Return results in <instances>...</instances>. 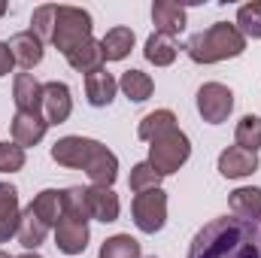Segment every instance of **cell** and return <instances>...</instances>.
Listing matches in <instances>:
<instances>
[{
	"label": "cell",
	"instance_id": "16",
	"mask_svg": "<svg viewBox=\"0 0 261 258\" xmlns=\"http://www.w3.org/2000/svg\"><path fill=\"white\" fill-rule=\"evenodd\" d=\"M18 219H21L18 189L9 183H0V243H9V237H15Z\"/></svg>",
	"mask_w": 261,
	"mask_h": 258
},
{
	"label": "cell",
	"instance_id": "33",
	"mask_svg": "<svg viewBox=\"0 0 261 258\" xmlns=\"http://www.w3.org/2000/svg\"><path fill=\"white\" fill-rule=\"evenodd\" d=\"M12 67H15V58H12L9 46H6V43H0V76L12 73Z\"/></svg>",
	"mask_w": 261,
	"mask_h": 258
},
{
	"label": "cell",
	"instance_id": "5",
	"mask_svg": "<svg viewBox=\"0 0 261 258\" xmlns=\"http://www.w3.org/2000/svg\"><path fill=\"white\" fill-rule=\"evenodd\" d=\"M192 158V143L182 131H170L164 137H158L155 143H149V164L161 173V176H170L176 173L186 161Z\"/></svg>",
	"mask_w": 261,
	"mask_h": 258
},
{
	"label": "cell",
	"instance_id": "31",
	"mask_svg": "<svg viewBox=\"0 0 261 258\" xmlns=\"http://www.w3.org/2000/svg\"><path fill=\"white\" fill-rule=\"evenodd\" d=\"M55 15H58V6H52V3L37 6L34 15H31V31H34L43 43L52 40V34H55Z\"/></svg>",
	"mask_w": 261,
	"mask_h": 258
},
{
	"label": "cell",
	"instance_id": "35",
	"mask_svg": "<svg viewBox=\"0 0 261 258\" xmlns=\"http://www.w3.org/2000/svg\"><path fill=\"white\" fill-rule=\"evenodd\" d=\"M3 15H6V3L0 0V18H3Z\"/></svg>",
	"mask_w": 261,
	"mask_h": 258
},
{
	"label": "cell",
	"instance_id": "25",
	"mask_svg": "<svg viewBox=\"0 0 261 258\" xmlns=\"http://www.w3.org/2000/svg\"><path fill=\"white\" fill-rule=\"evenodd\" d=\"M31 210L49 225V228H55L58 222H61V216H64V207H61V192L58 189H43V192L37 194L34 200H31Z\"/></svg>",
	"mask_w": 261,
	"mask_h": 258
},
{
	"label": "cell",
	"instance_id": "34",
	"mask_svg": "<svg viewBox=\"0 0 261 258\" xmlns=\"http://www.w3.org/2000/svg\"><path fill=\"white\" fill-rule=\"evenodd\" d=\"M18 258H43V255H37V252H24V255H18Z\"/></svg>",
	"mask_w": 261,
	"mask_h": 258
},
{
	"label": "cell",
	"instance_id": "28",
	"mask_svg": "<svg viewBox=\"0 0 261 258\" xmlns=\"http://www.w3.org/2000/svg\"><path fill=\"white\" fill-rule=\"evenodd\" d=\"M234 24L246 40H261V0H252L246 6H240Z\"/></svg>",
	"mask_w": 261,
	"mask_h": 258
},
{
	"label": "cell",
	"instance_id": "23",
	"mask_svg": "<svg viewBox=\"0 0 261 258\" xmlns=\"http://www.w3.org/2000/svg\"><path fill=\"white\" fill-rule=\"evenodd\" d=\"M67 64L73 67L76 73H94V70H103V52H100V40H88L82 43L79 49H73L67 55Z\"/></svg>",
	"mask_w": 261,
	"mask_h": 258
},
{
	"label": "cell",
	"instance_id": "13",
	"mask_svg": "<svg viewBox=\"0 0 261 258\" xmlns=\"http://www.w3.org/2000/svg\"><path fill=\"white\" fill-rule=\"evenodd\" d=\"M6 46H9L15 64H21L24 70H34V67L43 61V40H40L34 31H18V34H12Z\"/></svg>",
	"mask_w": 261,
	"mask_h": 258
},
{
	"label": "cell",
	"instance_id": "36",
	"mask_svg": "<svg viewBox=\"0 0 261 258\" xmlns=\"http://www.w3.org/2000/svg\"><path fill=\"white\" fill-rule=\"evenodd\" d=\"M0 258H12V255H9V252H3V249H0Z\"/></svg>",
	"mask_w": 261,
	"mask_h": 258
},
{
	"label": "cell",
	"instance_id": "9",
	"mask_svg": "<svg viewBox=\"0 0 261 258\" xmlns=\"http://www.w3.org/2000/svg\"><path fill=\"white\" fill-rule=\"evenodd\" d=\"M88 237H91L88 234V222L61 216V222L55 225V246L64 255H82L88 249Z\"/></svg>",
	"mask_w": 261,
	"mask_h": 258
},
{
	"label": "cell",
	"instance_id": "26",
	"mask_svg": "<svg viewBox=\"0 0 261 258\" xmlns=\"http://www.w3.org/2000/svg\"><path fill=\"white\" fill-rule=\"evenodd\" d=\"M97 258H143V249L130 234H116V237L103 240Z\"/></svg>",
	"mask_w": 261,
	"mask_h": 258
},
{
	"label": "cell",
	"instance_id": "7",
	"mask_svg": "<svg viewBox=\"0 0 261 258\" xmlns=\"http://www.w3.org/2000/svg\"><path fill=\"white\" fill-rule=\"evenodd\" d=\"M197 113L206 125H222L228 122L231 110H234V91L222 82H206L197 88Z\"/></svg>",
	"mask_w": 261,
	"mask_h": 258
},
{
	"label": "cell",
	"instance_id": "27",
	"mask_svg": "<svg viewBox=\"0 0 261 258\" xmlns=\"http://www.w3.org/2000/svg\"><path fill=\"white\" fill-rule=\"evenodd\" d=\"M161 173L149 164V161H140L130 167V176H128V186L134 194H143V192H152V189H161Z\"/></svg>",
	"mask_w": 261,
	"mask_h": 258
},
{
	"label": "cell",
	"instance_id": "3",
	"mask_svg": "<svg viewBox=\"0 0 261 258\" xmlns=\"http://www.w3.org/2000/svg\"><path fill=\"white\" fill-rule=\"evenodd\" d=\"M246 52V37L231 21H216L206 31H197L186 43V55L195 64H219Z\"/></svg>",
	"mask_w": 261,
	"mask_h": 258
},
{
	"label": "cell",
	"instance_id": "11",
	"mask_svg": "<svg viewBox=\"0 0 261 258\" xmlns=\"http://www.w3.org/2000/svg\"><path fill=\"white\" fill-rule=\"evenodd\" d=\"M258 170V152H246L240 146H228L219 155V173L225 179H243Z\"/></svg>",
	"mask_w": 261,
	"mask_h": 258
},
{
	"label": "cell",
	"instance_id": "20",
	"mask_svg": "<svg viewBox=\"0 0 261 258\" xmlns=\"http://www.w3.org/2000/svg\"><path fill=\"white\" fill-rule=\"evenodd\" d=\"M134 49V31L130 28H110L100 40V52H103V61H125Z\"/></svg>",
	"mask_w": 261,
	"mask_h": 258
},
{
	"label": "cell",
	"instance_id": "15",
	"mask_svg": "<svg viewBox=\"0 0 261 258\" xmlns=\"http://www.w3.org/2000/svg\"><path fill=\"white\" fill-rule=\"evenodd\" d=\"M116 91H119V79L110 73V70H94L85 76V97L91 107H110L116 100Z\"/></svg>",
	"mask_w": 261,
	"mask_h": 258
},
{
	"label": "cell",
	"instance_id": "4",
	"mask_svg": "<svg viewBox=\"0 0 261 258\" xmlns=\"http://www.w3.org/2000/svg\"><path fill=\"white\" fill-rule=\"evenodd\" d=\"M91 15L79 6H58V15H55V34H52V46L61 52V55H70L73 49H79L82 43L91 40Z\"/></svg>",
	"mask_w": 261,
	"mask_h": 258
},
{
	"label": "cell",
	"instance_id": "19",
	"mask_svg": "<svg viewBox=\"0 0 261 258\" xmlns=\"http://www.w3.org/2000/svg\"><path fill=\"white\" fill-rule=\"evenodd\" d=\"M46 234H49V225L28 207V210H21V219H18V231H15V237H18V243L28 249V252H34L37 246H43V240H46Z\"/></svg>",
	"mask_w": 261,
	"mask_h": 258
},
{
	"label": "cell",
	"instance_id": "10",
	"mask_svg": "<svg viewBox=\"0 0 261 258\" xmlns=\"http://www.w3.org/2000/svg\"><path fill=\"white\" fill-rule=\"evenodd\" d=\"M85 203H88V216L97 219V222H103V225L116 222L119 213H122L119 194L113 192V189H107V186H88L85 189Z\"/></svg>",
	"mask_w": 261,
	"mask_h": 258
},
{
	"label": "cell",
	"instance_id": "18",
	"mask_svg": "<svg viewBox=\"0 0 261 258\" xmlns=\"http://www.w3.org/2000/svg\"><path fill=\"white\" fill-rule=\"evenodd\" d=\"M228 207H231V216H237V219L261 222V189H255V186L234 189L228 197Z\"/></svg>",
	"mask_w": 261,
	"mask_h": 258
},
{
	"label": "cell",
	"instance_id": "12",
	"mask_svg": "<svg viewBox=\"0 0 261 258\" xmlns=\"http://www.w3.org/2000/svg\"><path fill=\"white\" fill-rule=\"evenodd\" d=\"M49 131V122L43 119V113H15L12 116V143H18L21 149L37 146Z\"/></svg>",
	"mask_w": 261,
	"mask_h": 258
},
{
	"label": "cell",
	"instance_id": "29",
	"mask_svg": "<svg viewBox=\"0 0 261 258\" xmlns=\"http://www.w3.org/2000/svg\"><path fill=\"white\" fill-rule=\"evenodd\" d=\"M234 140H237L240 149H246V152H258L261 149V119L258 116H243V119L237 122Z\"/></svg>",
	"mask_w": 261,
	"mask_h": 258
},
{
	"label": "cell",
	"instance_id": "2",
	"mask_svg": "<svg viewBox=\"0 0 261 258\" xmlns=\"http://www.w3.org/2000/svg\"><path fill=\"white\" fill-rule=\"evenodd\" d=\"M52 161L70 167V170H85L91 186H107L113 189L116 176H119V158L116 152H110L100 140H91V137H61L55 146H52Z\"/></svg>",
	"mask_w": 261,
	"mask_h": 258
},
{
	"label": "cell",
	"instance_id": "1",
	"mask_svg": "<svg viewBox=\"0 0 261 258\" xmlns=\"http://www.w3.org/2000/svg\"><path fill=\"white\" fill-rule=\"evenodd\" d=\"M186 258H261V222L219 216L192 237Z\"/></svg>",
	"mask_w": 261,
	"mask_h": 258
},
{
	"label": "cell",
	"instance_id": "32",
	"mask_svg": "<svg viewBox=\"0 0 261 258\" xmlns=\"http://www.w3.org/2000/svg\"><path fill=\"white\" fill-rule=\"evenodd\" d=\"M24 149L18 143H0V173H18L24 167Z\"/></svg>",
	"mask_w": 261,
	"mask_h": 258
},
{
	"label": "cell",
	"instance_id": "14",
	"mask_svg": "<svg viewBox=\"0 0 261 258\" xmlns=\"http://www.w3.org/2000/svg\"><path fill=\"white\" fill-rule=\"evenodd\" d=\"M15 113H43V85L31 73H18L12 82Z\"/></svg>",
	"mask_w": 261,
	"mask_h": 258
},
{
	"label": "cell",
	"instance_id": "22",
	"mask_svg": "<svg viewBox=\"0 0 261 258\" xmlns=\"http://www.w3.org/2000/svg\"><path fill=\"white\" fill-rule=\"evenodd\" d=\"M170 131H176V116H173L170 110H155V113H149V116L140 119L137 137L146 140V143H155L158 137H164V134H170Z\"/></svg>",
	"mask_w": 261,
	"mask_h": 258
},
{
	"label": "cell",
	"instance_id": "17",
	"mask_svg": "<svg viewBox=\"0 0 261 258\" xmlns=\"http://www.w3.org/2000/svg\"><path fill=\"white\" fill-rule=\"evenodd\" d=\"M152 21H155L158 34L176 37V34L186 31V9L173 0H155L152 3Z\"/></svg>",
	"mask_w": 261,
	"mask_h": 258
},
{
	"label": "cell",
	"instance_id": "8",
	"mask_svg": "<svg viewBox=\"0 0 261 258\" xmlns=\"http://www.w3.org/2000/svg\"><path fill=\"white\" fill-rule=\"evenodd\" d=\"M73 113V97H70V88L64 82L52 79L43 85V119L49 125H64Z\"/></svg>",
	"mask_w": 261,
	"mask_h": 258
},
{
	"label": "cell",
	"instance_id": "21",
	"mask_svg": "<svg viewBox=\"0 0 261 258\" xmlns=\"http://www.w3.org/2000/svg\"><path fill=\"white\" fill-rule=\"evenodd\" d=\"M143 55H146V61L155 67H170L176 61V55H179V46H176V40L173 37H167V34H152L149 40H146V49H143Z\"/></svg>",
	"mask_w": 261,
	"mask_h": 258
},
{
	"label": "cell",
	"instance_id": "6",
	"mask_svg": "<svg viewBox=\"0 0 261 258\" xmlns=\"http://www.w3.org/2000/svg\"><path fill=\"white\" fill-rule=\"evenodd\" d=\"M130 216H134V225H137L143 234H158V231L167 225V194L161 192V189L134 194Z\"/></svg>",
	"mask_w": 261,
	"mask_h": 258
},
{
	"label": "cell",
	"instance_id": "30",
	"mask_svg": "<svg viewBox=\"0 0 261 258\" xmlns=\"http://www.w3.org/2000/svg\"><path fill=\"white\" fill-rule=\"evenodd\" d=\"M61 207H64L67 219H79V222H88V203H85V189L82 186H70L61 192Z\"/></svg>",
	"mask_w": 261,
	"mask_h": 258
},
{
	"label": "cell",
	"instance_id": "24",
	"mask_svg": "<svg viewBox=\"0 0 261 258\" xmlns=\"http://www.w3.org/2000/svg\"><path fill=\"white\" fill-rule=\"evenodd\" d=\"M119 88H122V94H125L128 100L143 104V100H149V97H152L155 82H152V76H149V73H143V70H125V73H122V79H119Z\"/></svg>",
	"mask_w": 261,
	"mask_h": 258
}]
</instances>
